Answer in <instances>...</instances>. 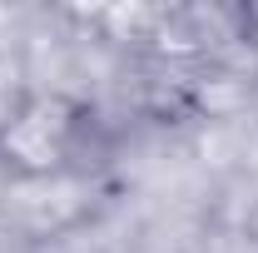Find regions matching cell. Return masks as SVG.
Returning a JSON list of instances; mask_svg holds the SVG:
<instances>
[{"label":"cell","instance_id":"obj_1","mask_svg":"<svg viewBox=\"0 0 258 253\" xmlns=\"http://www.w3.org/2000/svg\"><path fill=\"white\" fill-rule=\"evenodd\" d=\"M70 139H75V109L60 95H40L5 124L0 154L30 179H50L60 159L70 154Z\"/></svg>","mask_w":258,"mask_h":253},{"label":"cell","instance_id":"obj_2","mask_svg":"<svg viewBox=\"0 0 258 253\" xmlns=\"http://www.w3.org/2000/svg\"><path fill=\"white\" fill-rule=\"evenodd\" d=\"M253 20H258V10H253Z\"/></svg>","mask_w":258,"mask_h":253}]
</instances>
